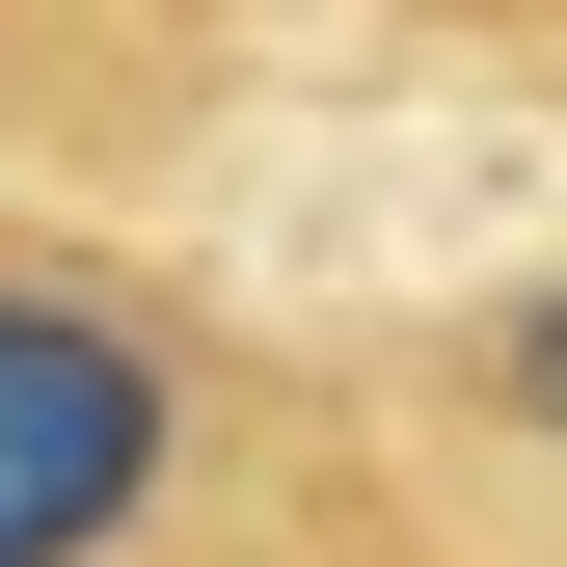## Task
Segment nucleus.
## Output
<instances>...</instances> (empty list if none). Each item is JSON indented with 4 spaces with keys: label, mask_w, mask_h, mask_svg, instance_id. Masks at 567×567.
<instances>
[{
    "label": "nucleus",
    "mask_w": 567,
    "mask_h": 567,
    "mask_svg": "<svg viewBox=\"0 0 567 567\" xmlns=\"http://www.w3.org/2000/svg\"><path fill=\"white\" fill-rule=\"evenodd\" d=\"M433 405H460V433L514 460V486H567V270H514V298L433 351Z\"/></svg>",
    "instance_id": "f03ea898"
},
{
    "label": "nucleus",
    "mask_w": 567,
    "mask_h": 567,
    "mask_svg": "<svg viewBox=\"0 0 567 567\" xmlns=\"http://www.w3.org/2000/svg\"><path fill=\"white\" fill-rule=\"evenodd\" d=\"M217 486V351L135 270L0 244V567H163Z\"/></svg>",
    "instance_id": "f257e3e1"
}]
</instances>
